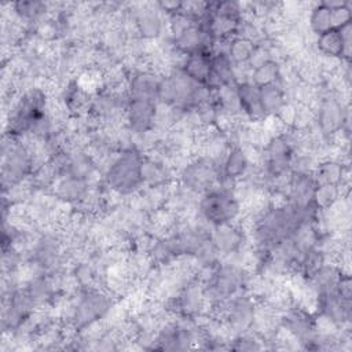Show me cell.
Listing matches in <instances>:
<instances>
[{"label": "cell", "mask_w": 352, "mask_h": 352, "mask_svg": "<svg viewBox=\"0 0 352 352\" xmlns=\"http://www.w3.org/2000/svg\"><path fill=\"white\" fill-rule=\"evenodd\" d=\"M201 217L212 227L232 223L241 213V202L235 197L232 188L213 187L204 192L198 205Z\"/></svg>", "instance_id": "obj_3"}, {"label": "cell", "mask_w": 352, "mask_h": 352, "mask_svg": "<svg viewBox=\"0 0 352 352\" xmlns=\"http://www.w3.org/2000/svg\"><path fill=\"white\" fill-rule=\"evenodd\" d=\"M345 172H346V168H344L342 162L329 158L318 164L312 175L318 184H337L342 187Z\"/></svg>", "instance_id": "obj_16"}, {"label": "cell", "mask_w": 352, "mask_h": 352, "mask_svg": "<svg viewBox=\"0 0 352 352\" xmlns=\"http://www.w3.org/2000/svg\"><path fill=\"white\" fill-rule=\"evenodd\" d=\"M316 187L318 183L311 172H292L285 192L287 202L300 209L316 208L314 204Z\"/></svg>", "instance_id": "obj_8"}, {"label": "cell", "mask_w": 352, "mask_h": 352, "mask_svg": "<svg viewBox=\"0 0 352 352\" xmlns=\"http://www.w3.org/2000/svg\"><path fill=\"white\" fill-rule=\"evenodd\" d=\"M47 109V96L40 88H30L14 104L8 118V135L18 138L30 133L33 128L44 120Z\"/></svg>", "instance_id": "obj_2"}, {"label": "cell", "mask_w": 352, "mask_h": 352, "mask_svg": "<svg viewBox=\"0 0 352 352\" xmlns=\"http://www.w3.org/2000/svg\"><path fill=\"white\" fill-rule=\"evenodd\" d=\"M282 77V67L279 66V63L275 59H271L263 65H260L258 67L253 69L250 73V82L254 84L256 87L261 88L270 84H275L279 82Z\"/></svg>", "instance_id": "obj_19"}, {"label": "cell", "mask_w": 352, "mask_h": 352, "mask_svg": "<svg viewBox=\"0 0 352 352\" xmlns=\"http://www.w3.org/2000/svg\"><path fill=\"white\" fill-rule=\"evenodd\" d=\"M236 96L242 114L250 121H264L267 118L260 99V88L250 81L236 82Z\"/></svg>", "instance_id": "obj_12"}, {"label": "cell", "mask_w": 352, "mask_h": 352, "mask_svg": "<svg viewBox=\"0 0 352 352\" xmlns=\"http://www.w3.org/2000/svg\"><path fill=\"white\" fill-rule=\"evenodd\" d=\"M113 300L109 294L98 289H84L77 302L73 305L70 323L78 330L103 319L111 309Z\"/></svg>", "instance_id": "obj_4"}, {"label": "cell", "mask_w": 352, "mask_h": 352, "mask_svg": "<svg viewBox=\"0 0 352 352\" xmlns=\"http://www.w3.org/2000/svg\"><path fill=\"white\" fill-rule=\"evenodd\" d=\"M256 45L257 44H254L253 41L241 36H235L234 38H231L228 43L227 54L232 65H248Z\"/></svg>", "instance_id": "obj_20"}, {"label": "cell", "mask_w": 352, "mask_h": 352, "mask_svg": "<svg viewBox=\"0 0 352 352\" xmlns=\"http://www.w3.org/2000/svg\"><path fill=\"white\" fill-rule=\"evenodd\" d=\"M219 164L206 157L188 162L180 172L182 187L190 192H206L219 184Z\"/></svg>", "instance_id": "obj_5"}, {"label": "cell", "mask_w": 352, "mask_h": 352, "mask_svg": "<svg viewBox=\"0 0 352 352\" xmlns=\"http://www.w3.org/2000/svg\"><path fill=\"white\" fill-rule=\"evenodd\" d=\"M210 55L212 52L206 51L188 54L184 56L179 69H182L184 74H187L195 82L205 85L210 72Z\"/></svg>", "instance_id": "obj_15"}, {"label": "cell", "mask_w": 352, "mask_h": 352, "mask_svg": "<svg viewBox=\"0 0 352 352\" xmlns=\"http://www.w3.org/2000/svg\"><path fill=\"white\" fill-rule=\"evenodd\" d=\"M308 25L311 32L315 33L316 36L333 29L330 8L326 7L322 1L314 4V7L309 10Z\"/></svg>", "instance_id": "obj_21"}, {"label": "cell", "mask_w": 352, "mask_h": 352, "mask_svg": "<svg viewBox=\"0 0 352 352\" xmlns=\"http://www.w3.org/2000/svg\"><path fill=\"white\" fill-rule=\"evenodd\" d=\"M143 154L136 147L121 150L110 164L104 173L107 187L120 195L136 194L142 187L140 164Z\"/></svg>", "instance_id": "obj_1"}, {"label": "cell", "mask_w": 352, "mask_h": 352, "mask_svg": "<svg viewBox=\"0 0 352 352\" xmlns=\"http://www.w3.org/2000/svg\"><path fill=\"white\" fill-rule=\"evenodd\" d=\"M261 106L267 117H274L286 103V92L279 82L260 88Z\"/></svg>", "instance_id": "obj_17"}, {"label": "cell", "mask_w": 352, "mask_h": 352, "mask_svg": "<svg viewBox=\"0 0 352 352\" xmlns=\"http://www.w3.org/2000/svg\"><path fill=\"white\" fill-rule=\"evenodd\" d=\"M210 239L219 253L230 257L232 254H238L245 243V232L242 227L232 223L219 224L213 227V232L210 234Z\"/></svg>", "instance_id": "obj_9"}, {"label": "cell", "mask_w": 352, "mask_h": 352, "mask_svg": "<svg viewBox=\"0 0 352 352\" xmlns=\"http://www.w3.org/2000/svg\"><path fill=\"white\" fill-rule=\"evenodd\" d=\"M11 7L14 14L25 22H38L50 11L48 4L41 1H18Z\"/></svg>", "instance_id": "obj_22"}, {"label": "cell", "mask_w": 352, "mask_h": 352, "mask_svg": "<svg viewBox=\"0 0 352 352\" xmlns=\"http://www.w3.org/2000/svg\"><path fill=\"white\" fill-rule=\"evenodd\" d=\"M169 165L158 158L143 157L140 164V177L146 187H166L172 179Z\"/></svg>", "instance_id": "obj_13"}, {"label": "cell", "mask_w": 352, "mask_h": 352, "mask_svg": "<svg viewBox=\"0 0 352 352\" xmlns=\"http://www.w3.org/2000/svg\"><path fill=\"white\" fill-rule=\"evenodd\" d=\"M158 102L144 99H128L124 110L126 128L135 135H144L154 126Z\"/></svg>", "instance_id": "obj_7"}, {"label": "cell", "mask_w": 352, "mask_h": 352, "mask_svg": "<svg viewBox=\"0 0 352 352\" xmlns=\"http://www.w3.org/2000/svg\"><path fill=\"white\" fill-rule=\"evenodd\" d=\"M231 348L238 349V351H253V349H260L261 345L253 336L243 333L235 338V345Z\"/></svg>", "instance_id": "obj_25"}, {"label": "cell", "mask_w": 352, "mask_h": 352, "mask_svg": "<svg viewBox=\"0 0 352 352\" xmlns=\"http://www.w3.org/2000/svg\"><path fill=\"white\" fill-rule=\"evenodd\" d=\"M250 168V161L246 155V151L239 144L230 146L226 157L220 164V179L219 184L224 183L235 184L239 179H243L248 169Z\"/></svg>", "instance_id": "obj_10"}, {"label": "cell", "mask_w": 352, "mask_h": 352, "mask_svg": "<svg viewBox=\"0 0 352 352\" xmlns=\"http://www.w3.org/2000/svg\"><path fill=\"white\" fill-rule=\"evenodd\" d=\"M315 45L320 55L341 59L342 38L338 29H330L322 34H318L315 40Z\"/></svg>", "instance_id": "obj_18"}, {"label": "cell", "mask_w": 352, "mask_h": 352, "mask_svg": "<svg viewBox=\"0 0 352 352\" xmlns=\"http://www.w3.org/2000/svg\"><path fill=\"white\" fill-rule=\"evenodd\" d=\"M54 194L65 202H81L89 194L88 180L60 175L54 183Z\"/></svg>", "instance_id": "obj_14"}, {"label": "cell", "mask_w": 352, "mask_h": 352, "mask_svg": "<svg viewBox=\"0 0 352 352\" xmlns=\"http://www.w3.org/2000/svg\"><path fill=\"white\" fill-rule=\"evenodd\" d=\"M315 121L324 136H334L340 131H344L348 135V110L344 109L342 103L333 95H327L320 99Z\"/></svg>", "instance_id": "obj_6"}, {"label": "cell", "mask_w": 352, "mask_h": 352, "mask_svg": "<svg viewBox=\"0 0 352 352\" xmlns=\"http://www.w3.org/2000/svg\"><path fill=\"white\" fill-rule=\"evenodd\" d=\"M342 197L341 186L337 184H318L314 195V204L319 210L327 209Z\"/></svg>", "instance_id": "obj_23"}, {"label": "cell", "mask_w": 352, "mask_h": 352, "mask_svg": "<svg viewBox=\"0 0 352 352\" xmlns=\"http://www.w3.org/2000/svg\"><path fill=\"white\" fill-rule=\"evenodd\" d=\"M331 11V26L333 29H340L352 21V10L349 1H342L340 6L330 8Z\"/></svg>", "instance_id": "obj_24"}, {"label": "cell", "mask_w": 352, "mask_h": 352, "mask_svg": "<svg viewBox=\"0 0 352 352\" xmlns=\"http://www.w3.org/2000/svg\"><path fill=\"white\" fill-rule=\"evenodd\" d=\"M133 11V25L139 36L147 40L157 38L162 30V11L160 10L158 4H143Z\"/></svg>", "instance_id": "obj_11"}]
</instances>
